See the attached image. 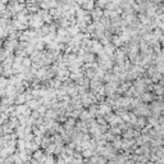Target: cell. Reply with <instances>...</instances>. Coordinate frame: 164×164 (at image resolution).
Returning <instances> with one entry per match:
<instances>
[{"label": "cell", "instance_id": "6da1fadb", "mask_svg": "<svg viewBox=\"0 0 164 164\" xmlns=\"http://www.w3.org/2000/svg\"><path fill=\"white\" fill-rule=\"evenodd\" d=\"M86 77H87V78H93V77H95V71L89 69L87 72H86Z\"/></svg>", "mask_w": 164, "mask_h": 164}, {"label": "cell", "instance_id": "7a4b0ae2", "mask_svg": "<svg viewBox=\"0 0 164 164\" xmlns=\"http://www.w3.org/2000/svg\"><path fill=\"white\" fill-rule=\"evenodd\" d=\"M22 60H23V62H22V64L25 65V67H30L31 63H32L31 59H28V58H26V59H22Z\"/></svg>", "mask_w": 164, "mask_h": 164}, {"label": "cell", "instance_id": "3957f363", "mask_svg": "<svg viewBox=\"0 0 164 164\" xmlns=\"http://www.w3.org/2000/svg\"><path fill=\"white\" fill-rule=\"evenodd\" d=\"M91 155H94V153L91 150H86V151L82 153V156H91Z\"/></svg>", "mask_w": 164, "mask_h": 164}, {"label": "cell", "instance_id": "277c9868", "mask_svg": "<svg viewBox=\"0 0 164 164\" xmlns=\"http://www.w3.org/2000/svg\"><path fill=\"white\" fill-rule=\"evenodd\" d=\"M42 154H44V151H42V150H37L35 154H33V156H35V158H40V156H42Z\"/></svg>", "mask_w": 164, "mask_h": 164}]
</instances>
